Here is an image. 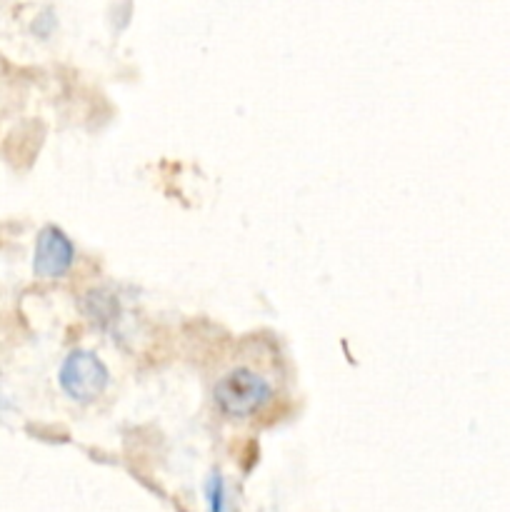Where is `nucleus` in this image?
I'll return each mask as SVG.
<instances>
[{"instance_id":"obj_1","label":"nucleus","mask_w":510,"mask_h":512,"mask_svg":"<svg viewBox=\"0 0 510 512\" xmlns=\"http://www.w3.org/2000/svg\"><path fill=\"white\" fill-rule=\"evenodd\" d=\"M213 398L218 408L230 418L253 415L268 403L270 385L248 368H235L215 383Z\"/></svg>"},{"instance_id":"obj_2","label":"nucleus","mask_w":510,"mask_h":512,"mask_svg":"<svg viewBox=\"0 0 510 512\" xmlns=\"http://www.w3.org/2000/svg\"><path fill=\"white\" fill-rule=\"evenodd\" d=\"M60 385L75 400H95L108 385V370L93 353L75 350L60 368Z\"/></svg>"},{"instance_id":"obj_3","label":"nucleus","mask_w":510,"mask_h":512,"mask_svg":"<svg viewBox=\"0 0 510 512\" xmlns=\"http://www.w3.org/2000/svg\"><path fill=\"white\" fill-rule=\"evenodd\" d=\"M73 265V243L68 235L58 228L48 225L40 230L38 243H35V273L40 278H60Z\"/></svg>"}]
</instances>
